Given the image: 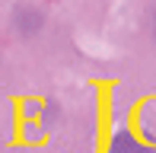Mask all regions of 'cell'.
<instances>
[{"label": "cell", "mask_w": 156, "mask_h": 153, "mask_svg": "<svg viewBox=\"0 0 156 153\" xmlns=\"http://www.w3.org/2000/svg\"><path fill=\"white\" fill-rule=\"evenodd\" d=\"M112 153H153V150L147 147V144H140L131 131H121V134H115V141H112Z\"/></svg>", "instance_id": "obj_1"}]
</instances>
